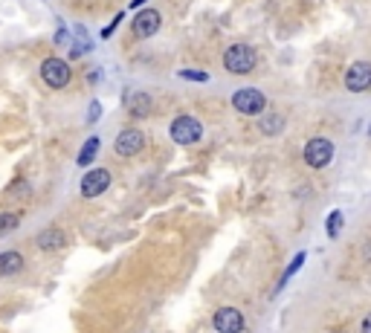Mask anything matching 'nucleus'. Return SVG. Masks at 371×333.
I'll list each match as a JSON object with an SVG mask.
<instances>
[{
	"mask_svg": "<svg viewBox=\"0 0 371 333\" xmlns=\"http://www.w3.org/2000/svg\"><path fill=\"white\" fill-rule=\"evenodd\" d=\"M258 64V55L250 44H232L227 52H224V67L235 76H246V73H253Z\"/></svg>",
	"mask_w": 371,
	"mask_h": 333,
	"instance_id": "f257e3e1",
	"label": "nucleus"
},
{
	"mask_svg": "<svg viewBox=\"0 0 371 333\" xmlns=\"http://www.w3.org/2000/svg\"><path fill=\"white\" fill-rule=\"evenodd\" d=\"M346 87L351 93H365V90H371V64L368 62L351 64L346 73Z\"/></svg>",
	"mask_w": 371,
	"mask_h": 333,
	"instance_id": "1a4fd4ad",
	"label": "nucleus"
},
{
	"mask_svg": "<svg viewBox=\"0 0 371 333\" xmlns=\"http://www.w3.org/2000/svg\"><path fill=\"white\" fill-rule=\"evenodd\" d=\"M177 76L186 81H209V73H200V70H180Z\"/></svg>",
	"mask_w": 371,
	"mask_h": 333,
	"instance_id": "6ab92c4d",
	"label": "nucleus"
},
{
	"mask_svg": "<svg viewBox=\"0 0 371 333\" xmlns=\"http://www.w3.org/2000/svg\"><path fill=\"white\" fill-rule=\"evenodd\" d=\"M363 333H371V313L363 319Z\"/></svg>",
	"mask_w": 371,
	"mask_h": 333,
	"instance_id": "5701e85b",
	"label": "nucleus"
},
{
	"mask_svg": "<svg viewBox=\"0 0 371 333\" xmlns=\"http://www.w3.org/2000/svg\"><path fill=\"white\" fill-rule=\"evenodd\" d=\"M160 23H163V18H160L157 9H139V15L134 18L131 29H134L137 38H151V35H157Z\"/></svg>",
	"mask_w": 371,
	"mask_h": 333,
	"instance_id": "0eeeda50",
	"label": "nucleus"
},
{
	"mask_svg": "<svg viewBox=\"0 0 371 333\" xmlns=\"http://www.w3.org/2000/svg\"><path fill=\"white\" fill-rule=\"evenodd\" d=\"M343 229V211H331L328 215V238H336Z\"/></svg>",
	"mask_w": 371,
	"mask_h": 333,
	"instance_id": "a211bd4d",
	"label": "nucleus"
},
{
	"mask_svg": "<svg viewBox=\"0 0 371 333\" xmlns=\"http://www.w3.org/2000/svg\"><path fill=\"white\" fill-rule=\"evenodd\" d=\"M142 4H145V0H131V9H139Z\"/></svg>",
	"mask_w": 371,
	"mask_h": 333,
	"instance_id": "b1692460",
	"label": "nucleus"
},
{
	"mask_svg": "<svg viewBox=\"0 0 371 333\" xmlns=\"http://www.w3.org/2000/svg\"><path fill=\"white\" fill-rule=\"evenodd\" d=\"M70 64L61 62V58H47V62L41 64V78L47 81V87L52 90H64L70 84Z\"/></svg>",
	"mask_w": 371,
	"mask_h": 333,
	"instance_id": "20e7f679",
	"label": "nucleus"
},
{
	"mask_svg": "<svg viewBox=\"0 0 371 333\" xmlns=\"http://www.w3.org/2000/svg\"><path fill=\"white\" fill-rule=\"evenodd\" d=\"M23 269V255L9 250V252H0V276H15V272Z\"/></svg>",
	"mask_w": 371,
	"mask_h": 333,
	"instance_id": "ddd939ff",
	"label": "nucleus"
},
{
	"mask_svg": "<svg viewBox=\"0 0 371 333\" xmlns=\"http://www.w3.org/2000/svg\"><path fill=\"white\" fill-rule=\"evenodd\" d=\"M232 107H235L238 113H244V116H258V113H264L267 99H264L261 90L244 87V90H238V93L232 96Z\"/></svg>",
	"mask_w": 371,
	"mask_h": 333,
	"instance_id": "7ed1b4c3",
	"label": "nucleus"
},
{
	"mask_svg": "<svg viewBox=\"0 0 371 333\" xmlns=\"http://www.w3.org/2000/svg\"><path fill=\"white\" fill-rule=\"evenodd\" d=\"M15 226H21V215L18 211H4V215H0V235L12 232Z\"/></svg>",
	"mask_w": 371,
	"mask_h": 333,
	"instance_id": "dca6fc26",
	"label": "nucleus"
},
{
	"mask_svg": "<svg viewBox=\"0 0 371 333\" xmlns=\"http://www.w3.org/2000/svg\"><path fill=\"white\" fill-rule=\"evenodd\" d=\"M169 134H171V139H174L177 145H195V142H200V139H203V125L198 122L195 116L183 113V116H177L174 122H171Z\"/></svg>",
	"mask_w": 371,
	"mask_h": 333,
	"instance_id": "f03ea898",
	"label": "nucleus"
},
{
	"mask_svg": "<svg viewBox=\"0 0 371 333\" xmlns=\"http://www.w3.org/2000/svg\"><path fill=\"white\" fill-rule=\"evenodd\" d=\"M302 264H304V252H299V255H296V258L290 261V267L285 269V276H282V281H278V290H282V287H285V284H287V281H290V279L296 276V272L302 269Z\"/></svg>",
	"mask_w": 371,
	"mask_h": 333,
	"instance_id": "f3484780",
	"label": "nucleus"
},
{
	"mask_svg": "<svg viewBox=\"0 0 371 333\" xmlns=\"http://www.w3.org/2000/svg\"><path fill=\"white\" fill-rule=\"evenodd\" d=\"M122 18H125V15H122V12H119V15H116V18H113V21H110V23L105 26V29H102V38H110V35H113V29H116V26L122 23Z\"/></svg>",
	"mask_w": 371,
	"mask_h": 333,
	"instance_id": "aec40b11",
	"label": "nucleus"
},
{
	"mask_svg": "<svg viewBox=\"0 0 371 333\" xmlns=\"http://www.w3.org/2000/svg\"><path fill=\"white\" fill-rule=\"evenodd\" d=\"M368 134H371V128H368Z\"/></svg>",
	"mask_w": 371,
	"mask_h": 333,
	"instance_id": "393cba45",
	"label": "nucleus"
},
{
	"mask_svg": "<svg viewBox=\"0 0 371 333\" xmlns=\"http://www.w3.org/2000/svg\"><path fill=\"white\" fill-rule=\"evenodd\" d=\"M142 145H145V136H142V131H137V128H128V131H122L119 136H116V142H113V151L119 157H134V154H139L142 151Z\"/></svg>",
	"mask_w": 371,
	"mask_h": 333,
	"instance_id": "6e6552de",
	"label": "nucleus"
},
{
	"mask_svg": "<svg viewBox=\"0 0 371 333\" xmlns=\"http://www.w3.org/2000/svg\"><path fill=\"white\" fill-rule=\"evenodd\" d=\"M331 160H333V145L328 139L316 136V139H311L304 145V163L311 168H325Z\"/></svg>",
	"mask_w": 371,
	"mask_h": 333,
	"instance_id": "39448f33",
	"label": "nucleus"
},
{
	"mask_svg": "<svg viewBox=\"0 0 371 333\" xmlns=\"http://www.w3.org/2000/svg\"><path fill=\"white\" fill-rule=\"evenodd\" d=\"M35 247L44 250V252H58L67 247V235L61 229H44L38 238H35Z\"/></svg>",
	"mask_w": 371,
	"mask_h": 333,
	"instance_id": "f8f14e48",
	"label": "nucleus"
},
{
	"mask_svg": "<svg viewBox=\"0 0 371 333\" xmlns=\"http://www.w3.org/2000/svg\"><path fill=\"white\" fill-rule=\"evenodd\" d=\"M99 116H102V105L93 102V105H90V113H87V122H99Z\"/></svg>",
	"mask_w": 371,
	"mask_h": 333,
	"instance_id": "412c9836",
	"label": "nucleus"
},
{
	"mask_svg": "<svg viewBox=\"0 0 371 333\" xmlns=\"http://www.w3.org/2000/svg\"><path fill=\"white\" fill-rule=\"evenodd\" d=\"M110 171L108 168H93V171H87L84 177H81V197H99L102 192H108V186H110Z\"/></svg>",
	"mask_w": 371,
	"mask_h": 333,
	"instance_id": "423d86ee",
	"label": "nucleus"
},
{
	"mask_svg": "<svg viewBox=\"0 0 371 333\" xmlns=\"http://www.w3.org/2000/svg\"><path fill=\"white\" fill-rule=\"evenodd\" d=\"M215 330L218 333H241L244 330V313L235 310V308H221L212 319Z\"/></svg>",
	"mask_w": 371,
	"mask_h": 333,
	"instance_id": "9d476101",
	"label": "nucleus"
},
{
	"mask_svg": "<svg viewBox=\"0 0 371 333\" xmlns=\"http://www.w3.org/2000/svg\"><path fill=\"white\" fill-rule=\"evenodd\" d=\"M282 128H285V116H278V113H267V116L261 119V134H267V136L282 134Z\"/></svg>",
	"mask_w": 371,
	"mask_h": 333,
	"instance_id": "2eb2a0df",
	"label": "nucleus"
},
{
	"mask_svg": "<svg viewBox=\"0 0 371 333\" xmlns=\"http://www.w3.org/2000/svg\"><path fill=\"white\" fill-rule=\"evenodd\" d=\"M99 136H90L84 145H81V151H79V157H76V163L79 165H90L93 160H96V154H99Z\"/></svg>",
	"mask_w": 371,
	"mask_h": 333,
	"instance_id": "4468645a",
	"label": "nucleus"
},
{
	"mask_svg": "<svg viewBox=\"0 0 371 333\" xmlns=\"http://www.w3.org/2000/svg\"><path fill=\"white\" fill-rule=\"evenodd\" d=\"M64 38H67V29H64V26H61V29H58V33H55V44H64Z\"/></svg>",
	"mask_w": 371,
	"mask_h": 333,
	"instance_id": "4be33fe9",
	"label": "nucleus"
},
{
	"mask_svg": "<svg viewBox=\"0 0 371 333\" xmlns=\"http://www.w3.org/2000/svg\"><path fill=\"white\" fill-rule=\"evenodd\" d=\"M122 102H125V110L134 113V116H148L151 107H154V102L145 90H125V99Z\"/></svg>",
	"mask_w": 371,
	"mask_h": 333,
	"instance_id": "9b49d317",
	"label": "nucleus"
}]
</instances>
